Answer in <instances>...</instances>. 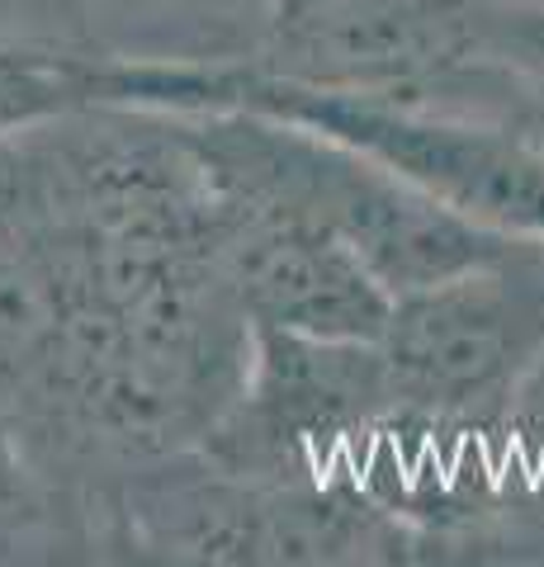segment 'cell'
I'll list each match as a JSON object with an SVG mask.
<instances>
[{
    "label": "cell",
    "mask_w": 544,
    "mask_h": 567,
    "mask_svg": "<svg viewBox=\"0 0 544 567\" xmlns=\"http://www.w3.org/2000/svg\"><path fill=\"white\" fill-rule=\"evenodd\" d=\"M181 118L223 194L337 237L389 298L531 246L460 218L360 147L304 123L256 110H181Z\"/></svg>",
    "instance_id": "cell-3"
},
{
    "label": "cell",
    "mask_w": 544,
    "mask_h": 567,
    "mask_svg": "<svg viewBox=\"0 0 544 567\" xmlns=\"http://www.w3.org/2000/svg\"><path fill=\"white\" fill-rule=\"evenodd\" d=\"M110 52L95 33H0V142L104 100Z\"/></svg>",
    "instance_id": "cell-6"
},
{
    "label": "cell",
    "mask_w": 544,
    "mask_h": 567,
    "mask_svg": "<svg viewBox=\"0 0 544 567\" xmlns=\"http://www.w3.org/2000/svg\"><path fill=\"white\" fill-rule=\"evenodd\" d=\"M199 48L275 81L544 142V0H260L247 29Z\"/></svg>",
    "instance_id": "cell-2"
},
{
    "label": "cell",
    "mask_w": 544,
    "mask_h": 567,
    "mask_svg": "<svg viewBox=\"0 0 544 567\" xmlns=\"http://www.w3.org/2000/svg\"><path fill=\"white\" fill-rule=\"evenodd\" d=\"M0 33H10V29H6V24H0Z\"/></svg>",
    "instance_id": "cell-8"
},
{
    "label": "cell",
    "mask_w": 544,
    "mask_h": 567,
    "mask_svg": "<svg viewBox=\"0 0 544 567\" xmlns=\"http://www.w3.org/2000/svg\"><path fill=\"white\" fill-rule=\"evenodd\" d=\"M374 346L389 406L450 435L502 440L544 369V241L393 298Z\"/></svg>",
    "instance_id": "cell-4"
},
{
    "label": "cell",
    "mask_w": 544,
    "mask_h": 567,
    "mask_svg": "<svg viewBox=\"0 0 544 567\" xmlns=\"http://www.w3.org/2000/svg\"><path fill=\"white\" fill-rule=\"evenodd\" d=\"M252 341L181 110L91 100L0 142V421L72 563L104 492L214 431Z\"/></svg>",
    "instance_id": "cell-1"
},
{
    "label": "cell",
    "mask_w": 544,
    "mask_h": 567,
    "mask_svg": "<svg viewBox=\"0 0 544 567\" xmlns=\"http://www.w3.org/2000/svg\"><path fill=\"white\" fill-rule=\"evenodd\" d=\"M227 199V270L252 327L379 341L393 312L389 289L337 237L275 208Z\"/></svg>",
    "instance_id": "cell-5"
},
{
    "label": "cell",
    "mask_w": 544,
    "mask_h": 567,
    "mask_svg": "<svg viewBox=\"0 0 544 567\" xmlns=\"http://www.w3.org/2000/svg\"><path fill=\"white\" fill-rule=\"evenodd\" d=\"M14 563H72L66 558V525L52 506L48 487L14 435L0 421V567Z\"/></svg>",
    "instance_id": "cell-7"
}]
</instances>
